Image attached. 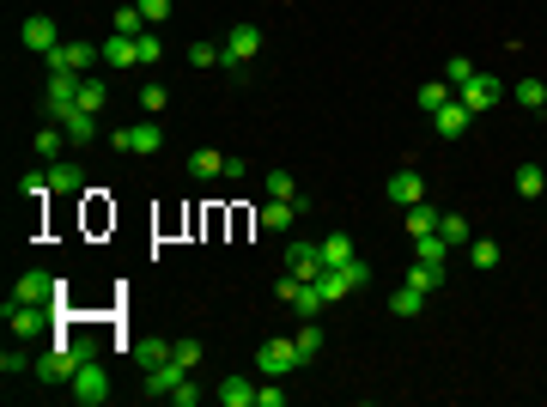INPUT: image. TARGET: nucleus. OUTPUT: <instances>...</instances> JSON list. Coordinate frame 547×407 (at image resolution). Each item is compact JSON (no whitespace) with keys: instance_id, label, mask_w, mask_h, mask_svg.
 <instances>
[{"instance_id":"1","label":"nucleus","mask_w":547,"mask_h":407,"mask_svg":"<svg viewBox=\"0 0 547 407\" xmlns=\"http://www.w3.org/2000/svg\"><path fill=\"white\" fill-rule=\"evenodd\" d=\"M365 280H371V268H365V262L353 256V262H341V268H322V280H316V292H322L329 305H341V298H353V292H359Z\"/></svg>"},{"instance_id":"2","label":"nucleus","mask_w":547,"mask_h":407,"mask_svg":"<svg viewBox=\"0 0 547 407\" xmlns=\"http://www.w3.org/2000/svg\"><path fill=\"white\" fill-rule=\"evenodd\" d=\"M79 79L86 73H49V92H43V110H49V122H68L73 110H79Z\"/></svg>"},{"instance_id":"3","label":"nucleus","mask_w":547,"mask_h":407,"mask_svg":"<svg viewBox=\"0 0 547 407\" xmlns=\"http://www.w3.org/2000/svg\"><path fill=\"white\" fill-rule=\"evenodd\" d=\"M68 389H73V402H79V407H103V402H110V371H103L98 359H86V365L73 371Z\"/></svg>"},{"instance_id":"4","label":"nucleus","mask_w":547,"mask_h":407,"mask_svg":"<svg viewBox=\"0 0 547 407\" xmlns=\"http://www.w3.org/2000/svg\"><path fill=\"white\" fill-rule=\"evenodd\" d=\"M298 365H305V359H298V340H262V346H256V371L262 377H292Z\"/></svg>"},{"instance_id":"5","label":"nucleus","mask_w":547,"mask_h":407,"mask_svg":"<svg viewBox=\"0 0 547 407\" xmlns=\"http://www.w3.org/2000/svg\"><path fill=\"white\" fill-rule=\"evenodd\" d=\"M256 55H262V31H256V25H232V37H225V61H219V68L243 73Z\"/></svg>"},{"instance_id":"6","label":"nucleus","mask_w":547,"mask_h":407,"mask_svg":"<svg viewBox=\"0 0 547 407\" xmlns=\"http://www.w3.org/2000/svg\"><path fill=\"white\" fill-rule=\"evenodd\" d=\"M103 61V49L98 43H55V49H49V73H92Z\"/></svg>"},{"instance_id":"7","label":"nucleus","mask_w":547,"mask_h":407,"mask_svg":"<svg viewBox=\"0 0 547 407\" xmlns=\"http://www.w3.org/2000/svg\"><path fill=\"white\" fill-rule=\"evenodd\" d=\"M79 365H86V359L73 353L68 340H55V346L37 359V377H43V383H73V371H79Z\"/></svg>"},{"instance_id":"8","label":"nucleus","mask_w":547,"mask_h":407,"mask_svg":"<svg viewBox=\"0 0 547 407\" xmlns=\"http://www.w3.org/2000/svg\"><path fill=\"white\" fill-rule=\"evenodd\" d=\"M61 292H68L61 280H49V273H37V268L12 280V298H19V305H49V298H61Z\"/></svg>"},{"instance_id":"9","label":"nucleus","mask_w":547,"mask_h":407,"mask_svg":"<svg viewBox=\"0 0 547 407\" xmlns=\"http://www.w3.org/2000/svg\"><path fill=\"white\" fill-rule=\"evenodd\" d=\"M499 98H505V85H499L493 73H475V79H469V85L456 92V103H462L469 116H480V110H493V103H499Z\"/></svg>"},{"instance_id":"10","label":"nucleus","mask_w":547,"mask_h":407,"mask_svg":"<svg viewBox=\"0 0 547 407\" xmlns=\"http://www.w3.org/2000/svg\"><path fill=\"white\" fill-rule=\"evenodd\" d=\"M6 322H12V335H43L55 316L43 305H19V298H6Z\"/></svg>"},{"instance_id":"11","label":"nucleus","mask_w":547,"mask_h":407,"mask_svg":"<svg viewBox=\"0 0 547 407\" xmlns=\"http://www.w3.org/2000/svg\"><path fill=\"white\" fill-rule=\"evenodd\" d=\"M183 383H189V365H183V359H165V365L146 371V395L159 402V395H171V389H183Z\"/></svg>"},{"instance_id":"12","label":"nucleus","mask_w":547,"mask_h":407,"mask_svg":"<svg viewBox=\"0 0 547 407\" xmlns=\"http://www.w3.org/2000/svg\"><path fill=\"white\" fill-rule=\"evenodd\" d=\"M389 201H396V207H413V201H426V176H420L413 165H402L396 176H389Z\"/></svg>"},{"instance_id":"13","label":"nucleus","mask_w":547,"mask_h":407,"mask_svg":"<svg viewBox=\"0 0 547 407\" xmlns=\"http://www.w3.org/2000/svg\"><path fill=\"white\" fill-rule=\"evenodd\" d=\"M19 37H25V49H37V55H49V49L61 43V31H55V19H49V12H31Z\"/></svg>"},{"instance_id":"14","label":"nucleus","mask_w":547,"mask_h":407,"mask_svg":"<svg viewBox=\"0 0 547 407\" xmlns=\"http://www.w3.org/2000/svg\"><path fill=\"white\" fill-rule=\"evenodd\" d=\"M286 273H298V280H322V249H316V243H292V249H286Z\"/></svg>"},{"instance_id":"15","label":"nucleus","mask_w":547,"mask_h":407,"mask_svg":"<svg viewBox=\"0 0 547 407\" xmlns=\"http://www.w3.org/2000/svg\"><path fill=\"white\" fill-rule=\"evenodd\" d=\"M103 61H110V73H116V68H140V43L116 31L110 43H103Z\"/></svg>"},{"instance_id":"16","label":"nucleus","mask_w":547,"mask_h":407,"mask_svg":"<svg viewBox=\"0 0 547 407\" xmlns=\"http://www.w3.org/2000/svg\"><path fill=\"white\" fill-rule=\"evenodd\" d=\"M469 122H475V116H469V110H462V103L450 98L445 110H438V116H432V128H438V134L445 140H456V134H469Z\"/></svg>"},{"instance_id":"17","label":"nucleus","mask_w":547,"mask_h":407,"mask_svg":"<svg viewBox=\"0 0 547 407\" xmlns=\"http://www.w3.org/2000/svg\"><path fill=\"white\" fill-rule=\"evenodd\" d=\"M305 207H310L305 195H298V201H268V207H262V225H268V232H286V225H292Z\"/></svg>"},{"instance_id":"18","label":"nucleus","mask_w":547,"mask_h":407,"mask_svg":"<svg viewBox=\"0 0 547 407\" xmlns=\"http://www.w3.org/2000/svg\"><path fill=\"white\" fill-rule=\"evenodd\" d=\"M176 359V340H135V365L140 371H152V365H165Z\"/></svg>"},{"instance_id":"19","label":"nucleus","mask_w":547,"mask_h":407,"mask_svg":"<svg viewBox=\"0 0 547 407\" xmlns=\"http://www.w3.org/2000/svg\"><path fill=\"white\" fill-rule=\"evenodd\" d=\"M49 189H55V195H79V189H86V170L55 159V165H49Z\"/></svg>"},{"instance_id":"20","label":"nucleus","mask_w":547,"mask_h":407,"mask_svg":"<svg viewBox=\"0 0 547 407\" xmlns=\"http://www.w3.org/2000/svg\"><path fill=\"white\" fill-rule=\"evenodd\" d=\"M159 146H165V128H159L152 116H146V122H135V128H128V152H159Z\"/></svg>"},{"instance_id":"21","label":"nucleus","mask_w":547,"mask_h":407,"mask_svg":"<svg viewBox=\"0 0 547 407\" xmlns=\"http://www.w3.org/2000/svg\"><path fill=\"white\" fill-rule=\"evenodd\" d=\"M438 219H445V213H438L432 201H413L408 207V232H413V238H432V232H438Z\"/></svg>"},{"instance_id":"22","label":"nucleus","mask_w":547,"mask_h":407,"mask_svg":"<svg viewBox=\"0 0 547 407\" xmlns=\"http://www.w3.org/2000/svg\"><path fill=\"white\" fill-rule=\"evenodd\" d=\"M292 340H298V359H305V365H310V359L322 353V340H329V335H322V322H316V316H305V329H298V335H292Z\"/></svg>"},{"instance_id":"23","label":"nucleus","mask_w":547,"mask_h":407,"mask_svg":"<svg viewBox=\"0 0 547 407\" xmlns=\"http://www.w3.org/2000/svg\"><path fill=\"white\" fill-rule=\"evenodd\" d=\"M219 402L225 407H249L256 402V383H249V377H225V383H219Z\"/></svg>"},{"instance_id":"24","label":"nucleus","mask_w":547,"mask_h":407,"mask_svg":"<svg viewBox=\"0 0 547 407\" xmlns=\"http://www.w3.org/2000/svg\"><path fill=\"white\" fill-rule=\"evenodd\" d=\"M316 249H322V268H341V262H353V238H347V232H335V238H322Z\"/></svg>"},{"instance_id":"25","label":"nucleus","mask_w":547,"mask_h":407,"mask_svg":"<svg viewBox=\"0 0 547 407\" xmlns=\"http://www.w3.org/2000/svg\"><path fill=\"white\" fill-rule=\"evenodd\" d=\"M189 176H201V183H213V176H225V159H219V152H189Z\"/></svg>"},{"instance_id":"26","label":"nucleus","mask_w":547,"mask_h":407,"mask_svg":"<svg viewBox=\"0 0 547 407\" xmlns=\"http://www.w3.org/2000/svg\"><path fill=\"white\" fill-rule=\"evenodd\" d=\"M445 256H450V243L432 232V238H413V262H432V268H445Z\"/></svg>"},{"instance_id":"27","label":"nucleus","mask_w":547,"mask_h":407,"mask_svg":"<svg viewBox=\"0 0 547 407\" xmlns=\"http://www.w3.org/2000/svg\"><path fill=\"white\" fill-rule=\"evenodd\" d=\"M413 98H420V110H426V116H438V110H445V103L456 98V92H450L445 79H432V85H420V92H413Z\"/></svg>"},{"instance_id":"28","label":"nucleus","mask_w":547,"mask_h":407,"mask_svg":"<svg viewBox=\"0 0 547 407\" xmlns=\"http://www.w3.org/2000/svg\"><path fill=\"white\" fill-rule=\"evenodd\" d=\"M511 98L523 103V110H547V85H542V79H517Z\"/></svg>"},{"instance_id":"29","label":"nucleus","mask_w":547,"mask_h":407,"mask_svg":"<svg viewBox=\"0 0 547 407\" xmlns=\"http://www.w3.org/2000/svg\"><path fill=\"white\" fill-rule=\"evenodd\" d=\"M420 310H426V292H420V286H402V292L389 298V316H420Z\"/></svg>"},{"instance_id":"30","label":"nucleus","mask_w":547,"mask_h":407,"mask_svg":"<svg viewBox=\"0 0 547 407\" xmlns=\"http://www.w3.org/2000/svg\"><path fill=\"white\" fill-rule=\"evenodd\" d=\"M135 43H140V68H159V61H165V43H159V25H146V31H140Z\"/></svg>"},{"instance_id":"31","label":"nucleus","mask_w":547,"mask_h":407,"mask_svg":"<svg viewBox=\"0 0 547 407\" xmlns=\"http://www.w3.org/2000/svg\"><path fill=\"white\" fill-rule=\"evenodd\" d=\"M135 103H140V110H146V116H159V110L171 103V92H165L159 79H146V85H140V92H135Z\"/></svg>"},{"instance_id":"32","label":"nucleus","mask_w":547,"mask_h":407,"mask_svg":"<svg viewBox=\"0 0 547 407\" xmlns=\"http://www.w3.org/2000/svg\"><path fill=\"white\" fill-rule=\"evenodd\" d=\"M511 183H517V195H542V189H547V170L542 165H517Z\"/></svg>"},{"instance_id":"33","label":"nucleus","mask_w":547,"mask_h":407,"mask_svg":"<svg viewBox=\"0 0 547 407\" xmlns=\"http://www.w3.org/2000/svg\"><path fill=\"white\" fill-rule=\"evenodd\" d=\"M61 128H68V140H98V116H92V110H73Z\"/></svg>"},{"instance_id":"34","label":"nucleus","mask_w":547,"mask_h":407,"mask_svg":"<svg viewBox=\"0 0 547 407\" xmlns=\"http://www.w3.org/2000/svg\"><path fill=\"white\" fill-rule=\"evenodd\" d=\"M469 262H475L480 273L499 268V243H493V238H469Z\"/></svg>"},{"instance_id":"35","label":"nucleus","mask_w":547,"mask_h":407,"mask_svg":"<svg viewBox=\"0 0 547 407\" xmlns=\"http://www.w3.org/2000/svg\"><path fill=\"white\" fill-rule=\"evenodd\" d=\"M225 61V43H189V68H219Z\"/></svg>"},{"instance_id":"36","label":"nucleus","mask_w":547,"mask_h":407,"mask_svg":"<svg viewBox=\"0 0 547 407\" xmlns=\"http://www.w3.org/2000/svg\"><path fill=\"white\" fill-rule=\"evenodd\" d=\"M408 286H420V292H438V286H445V268H432V262H413Z\"/></svg>"},{"instance_id":"37","label":"nucleus","mask_w":547,"mask_h":407,"mask_svg":"<svg viewBox=\"0 0 547 407\" xmlns=\"http://www.w3.org/2000/svg\"><path fill=\"white\" fill-rule=\"evenodd\" d=\"M103 98H110V92H103V79H92V73H86V79H79V110H92V116H98Z\"/></svg>"},{"instance_id":"38","label":"nucleus","mask_w":547,"mask_h":407,"mask_svg":"<svg viewBox=\"0 0 547 407\" xmlns=\"http://www.w3.org/2000/svg\"><path fill=\"white\" fill-rule=\"evenodd\" d=\"M262 189H268V201H298V189H292V176H286V170H268V183H262Z\"/></svg>"},{"instance_id":"39","label":"nucleus","mask_w":547,"mask_h":407,"mask_svg":"<svg viewBox=\"0 0 547 407\" xmlns=\"http://www.w3.org/2000/svg\"><path fill=\"white\" fill-rule=\"evenodd\" d=\"M438 238L445 243H469V219H462V213H445V219H438Z\"/></svg>"},{"instance_id":"40","label":"nucleus","mask_w":547,"mask_h":407,"mask_svg":"<svg viewBox=\"0 0 547 407\" xmlns=\"http://www.w3.org/2000/svg\"><path fill=\"white\" fill-rule=\"evenodd\" d=\"M469 79H475V61H462V55H450V73H445V85H450V92H462Z\"/></svg>"},{"instance_id":"41","label":"nucleus","mask_w":547,"mask_h":407,"mask_svg":"<svg viewBox=\"0 0 547 407\" xmlns=\"http://www.w3.org/2000/svg\"><path fill=\"white\" fill-rule=\"evenodd\" d=\"M140 12H146V25H165L171 19V0H135Z\"/></svg>"},{"instance_id":"42","label":"nucleus","mask_w":547,"mask_h":407,"mask_svg":"<svg viewBox=\"0 0 547 407\" xmlns=\"http://www.w3.org/2000/svg\"><path fill=\"white\" fill-rule=\"evenodd\" d=\"M25 365H31V359H25V346H6V353H0V371H6V377H19Z\"/></svg>"},{"instance_id":"43","label":"nucleus","mask_w":547,"mask_h":407,"mask_svg":"<svg viewBox=\"0 0 547 407\" xmlns=\"http://www.w3.org/2000/svg\"><path fill=\"white\" fill-rule=\"evenodd\" d=\"M37 152H43V159H61V134H55V122L37 134Z\"/></svg>"},{"instance_id":"44","label":"nucleus","mask_w":547,"mask_h":407,"mask_svg":"<svg viewBox=\"0 0 547 407\" xmlns=\"http://www.w3.org/2000/svg\"><path fill=\"white\" fill-rule=\"evenodd\" d=\"M176 359H183V365L195 371V359H201V340H176Z\"/></svg>"},{"instance_id":"45","label":"nucleus","mask_w":547,"mask_h":407,"mask_svg":"<svg viewBox=\"0 0 547 407\" xmlns=\"http://www.w3.org/2000/svg\"><path fill=\"white\" fill-rule=\"evenodd\" d=\"M171 402L176 407H195V402H201V389H195V383H183V389H171Z\"/></svg>"},{"instance_id":"46","label":"nucleus","mask_w":547,"mask_h":407,"mask_svg":"<svg viewBox=\"0 0 547 407\" xmlns=\"http://www.w3.org/2000/svg\"><path fill=\"white\" fill-rule=\"evenodd\" d=\"M256 407H286V389H256Z\"/></svg>"},{"instance_id":"47","label":"nucleus","mask_w":547,"mask_h":407,"mask_svg":"<svg viewBox=\"0 0 547 407\" xmlns=\"http://www.w3.org/2000/svg\"><path fill=\"white\" fill-rule=\"evenodd\" d=\"M542 195H547V189H542Z\"/></svg>"}]
</instances>
